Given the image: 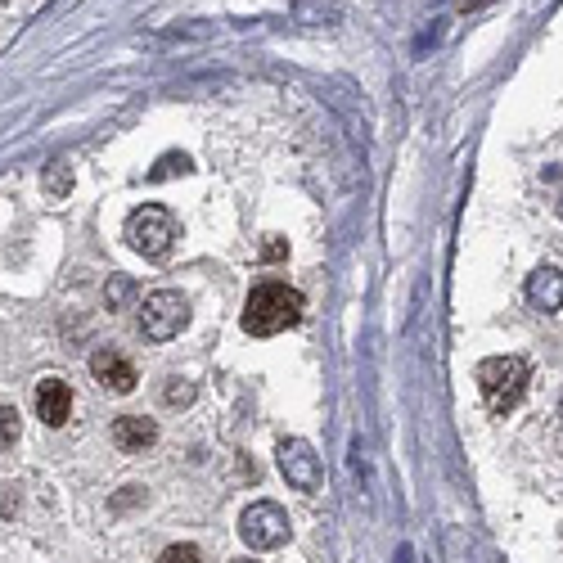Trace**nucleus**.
<instances>
[{
    "label": "nucleus",
    "mask_w": 563,
    "mask_h": 563,
    "mask_svg": "<svg viewBox=\"0 0 563 563\" xmlns=\"http://www.w3.org/2000/svg\"><path fill=\"white\" fill-rule=\"evenodd\" d=\"M302 311H307V298L298 289H289L280 280H266L244 302V334H253V338L284 334V329H293L302 320Z\"/></svg>",
    "instance_id": "obj_1"
},
{
    "label": "nucleus",
    "mask_w": 563,
    "mask_h": 563,
    "mask_svg": "<svg viewBox=\"0 0 563 563\" xmlns=\"http://www.w3.org/2000/svg\"><path fill=\"white\" fill-rule=\"evenodd\" d=\"M527 383H532V370L523 356H491L478 365V388L491 415H509L527 397Z\"/></svg>",
    "instance_id": "obj_2"
},
{
    "label": "nucleus",
    "mask_w": 563,
    "mask_h": 563,
    "mask_svg": "<svg viewBox=\"0 0 563 563\" xmlns=\"http://www.w3.org/2000/svg\"><path fill=\"white\" fill-rule=\"evenodd\" d=\"M127 244L136 248L140 257H149V262H163L167 253H172L176 244V221L167 208H158V203H145V208H136L127 217Z\"/></svg>",
    "instance_id": "obj_3"
},
{
    "label": "nucleus",
    "mask_w": 563,
    "mask_h": 563,
    "mask_svg": "<svg viewBox=\"0 0 563 563\" xmlns=\"http://www.w3.org/2000/svg\"><path fill=\"white\" fill-rule=\"evenodd\" d=\"M185 325H190V302L176 289L149 293L145 307H140V334H145L149 343H172Z\"/></svg>",
    "instance_id": "obj_4"
},
{
    "label": "nucleus",
    "mask_w": 563,
    "mask_h": 563,
    "mask_svg": "<svg viewBox=\"0 0 563 563\" xmlns=\"http://www.w3.org/2000/svg\"><path fill=\"white\" fill-rule=\"evenodd\" d=\"M239 536H244L248 550H280L289 541V514L275 500H257L239 518Z\"/></svg>",
    "instance_id": "obj_5"
},
{
    "label": "nucleus",
    "mask_w": 563,
    "mask_h": 563,
    "mask_svg": "<svg viewBox=\"0 0 563 563\" xmlns=\"http://www.w3.org/2000/svg\"><path fill=\"white\" fill-rule=\"evenodd\" d=\"M275 464H280L284 482L298 491H320V482H325V469H320V455L311 442H302V437H284L280 446H275Z\"/></svg>",
    "instance_id": "obj_6"
},
{
    "label": "nucleus",
    "mask_w": 563,
    "mask_h": 563,
    "mask_svg": "<svg viewBox=\"0 0 563 563\" xmlns=\"http://www.w3.org/2000/svg\"><path fill=\"white\" fill-rule=\"evenodd\" d=\"M91 374L95 383H100L104 392H113V397H127V392H136V365L127 361V356L109 352V347H100V352L91 356Z\"/></svg>",
    "instance_id": "obj_7"
},
{
    "label": "nucleus",
    "mask_w": 563,
    "mask_h": 563,
    "mask_svg": "<svg viewBox=\"0 0 563 563\" xmlns=\"http://www.w3.org/2000/svg\"><path fill=\"white\" fill-rule=\"evenodd\" d=\"M523 293H527V302H532L536 311L554 316V311H563V271H554V266H536V271L527 275Z\"/></svg>",
    "instance_id": "obj_8"
},
{
    "label": "nucleus",
    "mask_w": 563,
    "mask_h": 563,
    "mask_svg": "<svg viewBox=\"0 0 563 563\" xmlns=\"http://www.w3.org/2000/svg\"><path fill=\"white\" fill-rule=\"evenodd\" d=\"M73 415V388L64 379H41L37 383V419H46L50 428H64Z\"/></svg>",
    "instance_id": "obj_9"
},
{
    "label": "nucleus",
    "mask_w": 563,
    "mask_h": 563,
    "mask_svg": "<svg viewBox=\"0 0 563 563\" xmlns=\"http://www.w3.org/2000/svg\"><path fill=\"white\" fill-rule=\"evenodd\" d=\"M154 442H158V424H154V419H145V415L113 419V446H118V451L140 455V451H149Z\"/></svg>",
    "instance_id": "obj_10"
},
{
    "label": "nucleus",
    "mask_w": 563,
    "mask_h": 563,
    "mask_svg": "<svg viewBox=\"0 0 563 563\" xmlns=\"http://www.w3.org/2000/svg\"><path fill=\"white\" fill-rule=\"evenodd\" d=\"M41 185H46L50 199H64V194H73V163H68V158H50Z\"/></svg>",
    "instance_id": "obj_11"
},
{
    "label": "nucleus",
    "mask_w": 563,
    "mask_h": 563,
    "mask_svg": "<svg viewBox=\"0 0 563 563\" xmlns=\"http://www.w3.org/2000/svg\"><path fill=\"white\" fill-rule=\"evenodd\" d=\"M194 172V158L190 154H163L149 172V181H172V176H190Z\"/></svg>",
    "instance_id": "obj_12"
},
{
    "label": "nucleus",
    "mask_w": 563,
    "mask_h": 563,
    "mask_svg": "<svg viewBox=\"0 0 563 563\" xmlns=\"http://www.w3.org/2000/svg\"><path fill=\"white\" fill-rule=\"evenodd\" d=\"M23 437V419L14 406H0V451H10V446H19Z\"/></svg>",
    "instance_id": "obj_13"
},
{
    "label": "nucleus",
    "mask_w": 563,
    "mask_h": 563,
    "mask_svg": "<svg viewBox=\"0 0 563 563\" xmlns=\"http://www.w3.org/2000/svg\"><path fill=\"white\" fill-rule=\"evenodd\" d=\"M163 401L167 406H190L194 401V383H185V379H167V392H163Z\"/></svg>",
    "instance_id": "obj_14"
},
{
    "label": "nucleus",
    "mask_w": 563,
    "mask_h": 563,
    "mask_svg": "<svg viewBox=\"0 0 563 563\" xmlns=\"http://www.w3.org/2000/svg\"><path fill=\"white\" fill-rule=\"evenodd\" d=\"M158 563H203V554H199V545H167L158 554Z\"/></svg>",
    "instance_id": "obj_15"
},
{
    "label": "nucleus",
    "mask_w": 563,
    "mask_h": 563,
    "mask_svg": "<svg viewBox=\"0 0 563 563\" xmlns=\"http://www.w3.org/2000/svg\"><path fill=\"white\" fill-rule=\"evenodd\" d=\"M127 298H131V280H122V275H118V280L104 289V302H109V311H118Z\"/></svg>",
    "instance_id": "obj_16"
},
{
    "label": "nucleus",
    "mask_w": 563,
    "mask_h": 563,
    "mask_svg": "<svg viewBox=\"0 0 563 563\" xmlns=\"http://www.w3.org/2000/svg\"><path fill=\"white\" fill-rule=\"evenodd\" d=\"M289 253V244L284 239H271V244H262V262H275V257H284Z\"/></svg>",
    "instance_id": "obj_17"
},
{
    "label": "nucleus",
    "mask_w": 563,
    "mask_h": 563,
    "mask_svg": "<svg viewBox=\"0 0 563 563\" xmlns=\"http://www.w3.org/2000/svg\"><path fill=\"white\" fill-rule=\"evenodd\" d=\"M559 217H563V199H559Z\"/></svg>",
    "instance_id": "obj_18"
},
{
    "label": "nucleus",
    "mask_w": 563,
    "mask_h": 563,
    "mask_svg": "<svg viewBox=\"0 0 563 563\" xmlns=\"http://www.w3.org/2000/svg\"><path fill=\"white\" fill-rule=\"evenodd\" d=\"M239 563H257V559H239Z\"/></svg>",
    "instance_id": "obj_19"
}]
</instances>
